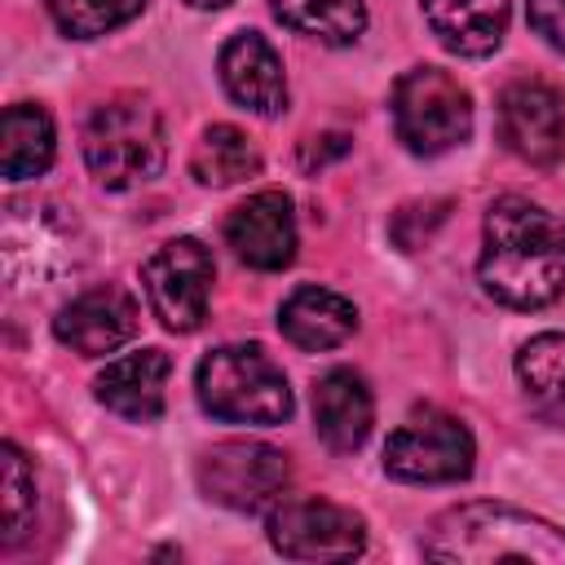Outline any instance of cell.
I'll use <instances>...</instances> for the list:
<instances>
[{"label": "cell", "instance_id": "cell-1", "mask_svg": "<svg viewBox=\"0 0 565 565\" xmlns=\"http://www.w3.org/2000/svg\"><path fill=\"white\" fill-rule=\"evenodd\" d=\"M477 278L508 309L552 305L565 291V225L521 194L494 199L486 212Z\"/></svg>", "mask_w": 565, "mask_h": 565}, {"label": "cell", "instance_id": "cell-2", "mask_svg": "<svg viewBox=\"0 0 565 565\" xmlns=\"http://www.w3.org/2000/svg\"><path fill=\"white\" fill-rule=\"evenodd\" d=\"M424 556L468 561V565H490V561L565 565V530L508 503H459L433 521L424 539Z\"/></svg>", "mask_w": 565, "mask_h": 565}, {"label": "cell", "instance_id": "cell-3", "mask_svg": "<svg viewBox=\"0 0 565 565\" xmlns=\"http://www.w3.org/2000/svg\"><path fill=\"white\" fill-rule=\"evenodd\" d=\"M168 159L163 119L146 97H110L84 124V163L106 190H132L159 177Z\"/></svg>", "mask_w": 565, "mask_h": 565}, {"label": "cell", "instance_id": "cell-4", "mask_svg": "<svg viewBox=\"0 0 565 565\" xmlns=\"http://www.w3.org/2000/svg\"><path fill=\"white\" fill-rule=\"evenodd\" d=\"M199 402L225 424H282L291 415V388L282 366L260 344H225L199 362Z\"/></svg>", "mask_w": 565, "mask_h": 565}, {"label": "cell", "instance_id": "cell-5", "mask_svg": "<svg viewBox=\"0 0 565 565\" xmlns=\"http://www.w3.org/2000/svg\"><path fill=\"white\" fill-rule=\"evenodd\" d=\"M393 128L415 154H446L472 132V97L441 66H415L393 88Z\"/></svg>", "mask_w": 565, "mask_h": 565}, {"label": "cell", "instance_id": "cell-6", "mask_svg": "<svg viewBox=\"0 0 565 565\" xmlns=\"http://www.w3.org/2000/svg\"><path fill=\"white\" fill-rule=\"evenodd\" d=\"M291 463L269 441H216L199 459V490L230 512H274L287 499Z\"/></svg>", "mask_w": 565, "mask_h": 565}, {"label": "cell", "instance_id": "cell-7", "mask_svg": "<svg viewBox=\"0 0 565 565\" xmlns=\"http://www.w3.org/2000/svg\"><path fill=\"white\" fill-rule=\"evenodd\" d=\"M472 433L437 411V406H424V411H411L397 433L388 437L384 446V468L388 477L397 481H419V486H441V481H463L472 472Z\"/></svg>", "mask_w": 565, "mask_h": 565}, {"label": "cell", "instance_id": "cell-8", "mask_svg": "<svg viewBox=\"0 0 565 565\" xmlns=\"http://www.w3.org/2000/svg\"><path fill=\"white\" fill-rule=\"evenodd\" d=\"M212 278H216V265L199 238L163 243L141 269L146 300L168 331H199L203 327L207 305H212Z\"/></svg>", "mask_w": 565, "mask_h": 565}, {"label": "cell", "instance_id": "cell-9", "mask_svg": "<svg viewBox=\"0 0 565 565\" xmlns=\"http://www.w3.org/2000/svg\"><path fill=\"white\" fill-rule=\"evenodd\" d=\"M269 543L291 561H349L366 547V525L327 499H282L269 512Z\"/></svg>", "mask_w": 565, "mask_h": 565}, {"label": "cell", "instance_id": "cell-10", "mask_svg": "<svg viewBox=\"0 0 565 565\" xmlns=\"http://www.w3.org/2000/svg\"><path fill=\"white\" fill-rule=\"evenodd\" d=\"M499 137L516 159L552 168L565 154V106L556 88L539 79L508 84L499 97Z\"/></svg>", "mask_w": 565, "mask_h": 565}, {"label": "cell", "instance_id": "cell-11", "mask_svg": "<svg viewBox=\"0 0 565 565\" xmlns=\"http://www.w3.org/2000/svg\"><path fill=\"white\" fill-rule=\"evenodd\" d=\"M225 243L252 269H287L296 260V212L282 190H260L243 199L225 221Z\"/></svg>", "mask_w": 565, "mask_h": 565}, {"label": "cell", "instance_id": "cell-12", "mask_svg": "<svg viewBox=\"0 0 565 565\" xmlns=\"http://www.w3.org/2000/svg\"><path fill=\"white\" fill-rule=\"evenodd\" d=\"M53 335L84 358L115 353L137 335V300L124 287H88L53 318Z\"/></svg>", "mask_w": 565, "mask_h": 565}, {"label": "cell", "instance_id": "cell-13", "mask_svg": "<svg viewBox=\"0 0 565 565\" xmlns=\"http://www.w3.org/2000/svg\"><path fill=\"white\" fill-rule=\"evenodd\" d=\"M221 84L225 93L252 110V115H278L287 106V75H282V57L274 53V44L256 31H238L221 44Z\"/></svg>", "mask_w": 565, "mask_h": 565}, {"label": "cell", "instance_id": "cell-14", "mask_svg": "<svg viewBox=\"0 0 565 565\" xmlns=\"http://www.w3.org/2000/svg\"><path fill=\"white\" fill-rule=\"evenodd\" d=\"M168 375H172V362L163 349H137V353H124L115 362H106V371L97 375V402L106 411H115L119 419H159L163 415V402H168Z\"/></svg>", "mask_w": 565, "mask_h": 565}, {"label": "cell", "instance_id": "cell-15", "mask_svg": "<svg viewBox=\"0 0 565 565\" xmlns=\"http://www.w3.org/2000/svg\"><path fill=\"white\" fill-rule=\"evenodd\" d=\"M375 424V397L366 388V380L349 366L327 371L313 384V428L331 450H358L371 437Z\"/></svg>", "mask_w": 565, "mask_h": 565}, {"label": "cell", "instance_id": "cell-16", "mask_svg": "<svg viewBox=\"0 0 565 565\" xmlns=\"http://www.w3.org/2000/svg\"><path fill=\"white\" fill-rule=\"evenodd\" d=\"M278 327L296 349L322 353L353 335L358 309H353V300H344L327 287H296L278 309Z\"/></svg>", "mask_w": 565, "mask_h": 565}, {"label": "cell", "instance_id": "cell-17", "mask_svg": "<svg viewBox=\"0 0 565 565\" xmlns=\"http://www.w3.org/2000/svg\"><path fill=\"white\" fill-rule=\"evenodd\" d=\"M424 18L459 57H486L508 35V0H424Z\"/></svg>", "mask_w": 565, "mask_h": 565}, {"label": "cell", "instance_id": "cell-18", "mask_svg": "<svg viewBox=\"0 0 565 565\" xmlns=\"http://www.w3.org/2000/svg\"><path fill=\"white\" fill-rule=\"evenodd\" d=\"M516 380L539 419L565 424V331H543L516 353Z\"/></svg>", "mask_w": 565, "mask_h": 565}, {"label": "cell", "instance_id": "cell-19", "mask_svg": "<svg viewBox=\"0 0 565 565\" xmlns=\"http://www.w3.org/2000/svg\"><path fill=\"white\" fill-rule=\"evenodd\" d=\"M53 163V119L40 106H9L0 124V172L9 181L40 177Z\"/></svg>", "mask_w": 565, "mask_h": 565}, {"label": "cell", "instance_id": "cell-20", "mask_svg": "<svg viewBox=\"0 0 565 565\" xmlns=\"http://www.w3.org/2000/svg\"><path fill=\"white\" fill-rule=\"evenodd\" d=\"M190 168H194V177H199L203 185L225 190V185H238V181L256 177V172H260V154H256V146L247 141L243 128H234V124H212V128H203V137L194 141Z\"/></svg>", "mask_w": 565, "mask_h": 565}, {"label": "cell", "instance_id": "cell-21", "mask_svg": "<svg viewBox=\"0 0 565 565\" xmlns=\"http://www.w3.org/2000/svg\"><path fill=\"white\" fill-rule=\"evenodd\" d=\"M274 13L282 26L322 44H353L366 26L362 0H274Z\"/></svg>", "mask_w": 565, "mask_h": 565}, {"label": "cell", "instance_id": "cell-22", "mask_svg": "<svg viewBox=\"0 0 565 565\" xmlns=\"http://www.w3.org/2000/svg\"><path fill=\"white\" fill-rule=\"evenodd\" d=\"M0 490H4L0 494V525H4L0 539L18 543L35 516V477L26 468V455L13 441H4V450H0Z\"/></svg>", "mask_w": 565, "mask_h": 565}, {"label": "cell", "instance_id": "cell-23", "mask_svg": "<svg viewBox=\"0 0 565 565\" xmlns=\"http://www.w3.org/2000/svg\"><path fill=\"white\" fill-rule=\"evenodd\" d=\"M44 4H49V18L66 35L93 40V35H106L124 22H132L146 0H44Z\"/></svg>", "mask_w": 565, "mask_h": 565}, {"label": "cell", "instance_id": "cell-24", "mask_svg": "<svg viewBox=\"0 0 565 565\" xmlns=\"http://www.w3.org/2000/svg\"><path fill=\"white\" fill-rule=\"evenodd\" d=\"M525 13H530V26L565 53V0H525Z\"/></svg>", "mask_w": 565, "mask_h": 565}, {"label": "cell", "instance_id": "cell-25", "mask_svg": "<svg viewBox=\"0 0 565 565\" xmlns=\"http://www.w3.org/2000/svg\"><path fill=\"white\" fill-rule=\"evenodd\" d=\"M322 141H327V137H309V141L300 146V163H305V168H313V163H327L331 154H344V150H349V137H340V132L331 137V146H322Z\"/></svg>", "mask_w": 565, "mask_h": 565}, {"label": "cell", "instance_id": "cell-26", "mask_svg": "<svg viewBox=\"0 0 565 565\" xmlns=\"http://www.w3.org/2000/svg\"><path fill=\"white\" fill-rule=\"evenodd\" d=\"M194 9H221V4H230V0H190Z\"/></svg>", "mask_w": 565, "mask_h": 565}]
</instances>
